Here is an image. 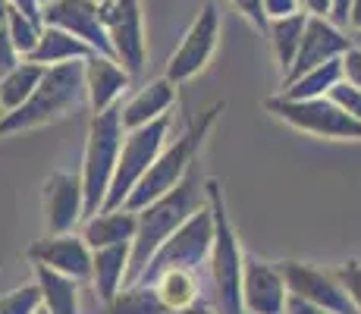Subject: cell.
<instances>
[{
    "label": "cell",
    "mask_w": 361,
    "mask_h": 314,
    "mask_svg": "<svg viewBox=\"0 0 361 314\" xmlns=\"http://www.w3.org/2000/svg\"><path fill=\"white\" fill-rule=\"evenodd\" d=\"M44 220L51 236L73 233L85 220V195L75 173H54L44 183Z\"/></svg>",
    "instance_id": "obj_15"
},
{
    "label": "cell",
    "mask_w": 361,
    "mask_h": 314,
    "mask_svg": "<svg viewBox=\"0 0 361 314\" xmlns=\"http://www.w3.org/2000/svg\"><path fill=\"white\" fill-rule=\"evenodd\" d=\"M35 283L41 289V305L47 314H79V280L35 264Z\"/></svg>",
    "instance_id": "obj_22"
},
{
    "label": "cell",
    "mask_w": 361,
    "mask_h": 314,
    "mask_svg": "<svg viewBox=\"0 0 361 314\" xmlns=\"http://www.w3.org/2000/svg\"><path fill=\"white\" fill-rule=\"evenodd\" d=\"M138 229V214L126 211V207H116V211H98L94 217L85 220L82 229V239L88 248H110V246H132Z\"/></svg>",
    "instance_id": "obj_19"
},
{
    "label": "cell",
    "mask_w": 361,
    "mask_h": 314,
    "mask_svg": "<svg viewBox=\"0 0 361 314\" xmlns=\"http://www.w3.org/2000/svg\"><path fill=\"white\" fill-rule=\"evenodd\" d=\"M16 60H19V57L13 54L10 35H6V0H0V76H4Z\"/></svg>",
    "instance_id": "obj_33"
},
{
    "label": "cell",
    "mask_w": 361,
    "mask_h": 314,
    "mask_svg": "<svg viewBox=\"0 0 361 314\" xmlns=\"http://www.w3.org/2000/svg\"><path fill=\"white\" fill-rule=\"evenodd\" d=\"M349 47H352V38L339 29V25H333L330 19L308 16L305 32H302V41H298V51H295L293 66L283 73V85L295 82L298 76H305L308 69L321 66V63L339 60L345 51H349Z\"/></svg>",
    "instance_id": "obj_13"
},
{
    "label": "cell",
    "mask_w": 361,
    "mask_h": 314,
    "mask_svg": "<svg viewBox=\"0 0 361 314\" xmlns=\"http://www.w3.org/2000/svg\"><path fill=\"white\" fill-rule=\"evenodd\" d=\"M88 57H92V47H85L79 38H73V35L63 29H54V25H41L38 44H35L32 54L23 60H32L47 69V66H60V63L88 60Z\"/></svg>",
    "instance_id": "obj_21"
},
{
    "label": "cell",
    "mask_w": 361,
    "mask_h": 314,
    "mask_svg": "<svg viewBox=\"0 0 361 314\" xmlns=\"http://www.w3.org/2000/svg\"><path fill=\"white\" fill-rule=\"evenodd\" d=\"M298 6H302V13L317 16V19H330V13H333V0H298Z\"/></svg>",
    "instance_id": "obj_36"
},
{
    "label": "cell",
    "mask_w": 361,
    "mask_h": 314,
    "mask_svg": "<svg viewBox=\"0 0 361 314\" xmlns=\"http://www.w3.org/2000/svg\"><path fill=\"white\" fill-rule=\"evenodd\" d=\"M289 289L276 264L245 255L242 264V311L245 314H286Z\"/></svg>",
    "instance_id": "obj_14"
},
{
    "label": "cell",
    "mask_w": 361,
    "mask_h": 314,
    "mask_svg": "<svg viewBox=\"0 0 361 314\" xmlns=\"http://www.w3.org/2000/svg\"><path fill=\"white\" fill-rule=\"evenodd\" d=\"M201 207H207V179L201 176L198 160H195V164L189 167V173H185L170 192L138 211V229H135V239H132V251H129L126 286L135 283L138 277L145 274V267L151 264L154 251L161 248L192 214H198Z\"/></svg>",
    "instance_id": "obj_1"
},
{
    "label": "cell",
    "mask_w": 361,
    "mask_h": 314,
    "mask_svg": "<svg viewBox=\"0 0 361 314\" xmlns=\"http://www.w3.org/2000/svg\"><path fill=\"white\" fill-rule=\"evenodd\" d=\"M207 207L214 217L211 242V280H214V311L217 314H245L242 311V264L245 255L239 248L235 229L224 205V188L217 179H207Z\"/></svg>",
    "instance_id": "obj_4"
},
{
    "label": "cell",
    "mask_w": 361,
    "mask_h": 314,
    "mask_svg": "<svg viewBox=\"0 0 361 314\" xmlns=\"http://www.w3.org/2000/svg\"><path fill=\"white\" fill-rule=\"evenodd\" d=\"M349 4L352 0H333V13H330V23L345 29V13H349Z\"/></svg>",
    "instance_id": "obj_39"
},
{
    "label": "cell",
    "mask_w": 361,
    "mask_h": 314,
    "mask_svg": "<svg viewBox=\"0 0 361 314\" xmlns=\"http://www.w3.org/2000/svg\"><path fill=\"white\" fill-rule=\"evenodd\" d=\"M305 23H308V13H293V16H283V19H270L267 23V38H270V51L276 57V66L286 73L295 60L298 51V41H302Z\"/></svg>",
    "instance_id": "obj_26"
},
{
    "label": "cell",
    "mask_w": 361,
    "mask_h": 314,
    "mask_svg": "<svg viewBox=\"0 0 361 314\" xmlns=\"http://www.w3.org/2000/svg\"><path fill=\"white\" fill-rule=\"evenodd\" d=\"M352 44H358V47H361V35H352Z\"/></svg>",
    "instance_id": "obj_41"
},
{
    "label": "cell",
    "mask_w": 361,
    "mask_h": 314,
    "mask_svg": "<svg viewBox=\"0 0 361 314\" xmlns=\"http://www.w3.org/2000/svg\"><path fill=\"white\" fill-rule=\"evenodd\" d=\"M6 35H10V44H13V54L19 60L29 57L32 47L38 44V35H41V23H32L29 16H23L19 10H13L6 4Z\"/></svg>",
    "instance_id": "obj_28"
},
{
    "label": "cell",
    "mask_w": 361,
    "mask_h": 314,
    "mask_svg": "<svg viewBox=\"0 0 361 314\" xmlns=\"http://www.w3.org/2000/svg\"><path fill=\"white\" fill-rule=\"evenodd\" d=\"M220 110H224V104H214V107H207L204 114H198V120L192 123L170 148H164L161 155H157V160L148 167V173L138 179V186L132 188L129 198L123 201L126 211L138 214L142 207H148L151 201H157L161 195L170 192V188L189 173V167L198 160V151H201V145H204L207 132H211V126L217 120Z\"/></svg>",
    "instance_id": "obj_3"
},
{
    "label": "cell",
    "mask_w": 361,
    "mask_h": 314,
    "mask_svg": "<svg viewBox=\"0 0 361 314\" xmlns=\"http://www.w3.org/2000/svg\"><path fill=\"white\" fill-rule=\"evenodd\" d=\"M333 274L339 277V283L345 286V292H349V298H352V302H355V311L361 314V261L345 264V267L333 270Z\"/></svg>",
    "instance_id": "obj_31"
},
{
    "label": "cell",
    "mask_w": 361,
    "mask_h": 314,
    "mask_svg": "<svg viewBox=\"0 0 361 314\" xmlns=\"http://www.w3.org/2000/svg\"><path fill=\"white\" fill-rule=\"evenodd\" d=\"M110 314H166L151 283H129L107 302Z\"/></svg>",
    "instance_id": "obj_27"
},
{
    "label": "cell",
    "mask_w": 361,
    "mask_h": 314,
    "mask_svg": "<svg viewBox=\"0 0 361 314\" xmlns=\"http://www.w3.org/2000/svg\"><path fill=\"white\" fill-rule=\"evenodd\" d=\"M345 25L352 29V35H361V0H352L349 13H345Z\"/></svg>",
    "instance_id": "obj_38"
},
{
    "label": "cell",
    "mask_w": 361,
    "mask_h": 314,
    "mask_svg": "<svg viewBox=\"0 0 361 314\" xmlns=\"http://www.w3.org/2000/svg\"><path fill=\"white\" fill-rule=\"evenodd\" d=\"M82 69H85V60L47 66L29 101H25L23 107H16L13 114L0 116V138L13 135V132H29V129H38V126L57 123V120H63L66 114L79 110L82 104H88L85 73H82Z\"/></svg>",
    "instance_id": "obj_2"
},
{
    "label": "cell",
    "mask_w": 361,
    "mask_h": 314,
    "mask_svg": "<svg viewBox=\"0 0 361 314\" xmlns=\"http://www.w3.org/2000/svg\"><path fill=\"white\" fill-rule=\"evenodd\" d=\"M154 286L157 298L164 302L166 311H176V308H185V305L198 302V274L195 270H179V267H170V270H161V274L151 280Z\"/></svg>",
    "instance_id": "obj_25"
},
{
    "label": "cell",
    "mask_w": 361,
    "mask_h": 314,
    "mask_svg": "<svg viewBox=\"0 0 361 314\" xmlns=\"http://www.w3.org/2000/svg\"><path fill=\"white\" fill-rule=\"evenodd\" d=\"M264 110L276 116V120L289 123L298 132H308L317 138H352L361 142V123L352 120L339 104H333L330 97H311V101H289V97L276 95L264 101Z\"/></svg>",
    "instance_id": "obj_7"
},
{
    "label": "cell",
    "mask_w": 361,
    "mask_h": 314,
    "mask_svg": "<svg viewBox=\"0 0 361 314\" xmlns=\"http://www.w3.org/2000/svg\"><path fill=\"white\" fill-rule=\"evenodd\" d=\"M343 82V60H327L321 66L308 69L305 76H298L295 82L283 85V97L289 101H311V97H327L330 88H336Z\"/></svg>",
    "instance_id": "obj_24"
},
{
    "label": "cell",
    "mask_w": 361,
    "mask_h": 314,
    "mask_svg": "<svg viewBox=\"0 0 361 314\" xmlns=\"http://www.w3.org/2000/svg\"><path fill=\"white\" fill-rule=\"evenodd\" d=\"M166 314H217V311H214V308H211V305H207V302H201V298H198V302L185 305V308H176V311H166Z\"/></svg>",
    "instance_id": "obj_40"
},
{
    "label": "cell",
    "mask_w": 361,
    "mask_h": 314,
    "mask_svg": "<svg viewBox=\"0 0 361 314\" xmlns=\"http://www.w3.org/2000/svg\"><path fill=\"white\" fill-rule=\"evenodd\" d=\"M94 4H98V6H107V4H114V0H94Z\"/></svg>",
    "instance_id": "obj_42"
},
{
    "label": "cell",
    "mask_w": 361,
    "mask_h": 314,
    "mask_svg": "<svg viewBox=\"0 0 361 314\" xmlns=\"http://www.w3.org/2000/svg\"><path fill=\"white\" fill-rule=\"evenodd\" d=\"M41 25L63 29L73 38H79L85 47H92V54L114 57L107 29H104V13L94 0H51V4L41 6Z\"/></svg>",
    "instance_id": "obj_12"
},
{
    "label": "cell",
    "mask_w": 361,
    "mask_h": 314,
    "mask_svg": "<svg viewBox=\"0 0 361 314\" xmlns=\"http://www.w3.org/2000/svg\"><path fill=\"white\" fill-rule=\"evenodd\" d=\"M276 267H280L289 296L305 298V302L333 314H358L355 302L349 298L345 286L339 283V277L333 270L311 267V264H302V261H280Z\"/></svg>",
    "instance_id": "obj_11"
},
{
    "label": "cell",
    "mask_w": 361,
    "mask_h": 314,
    "mask_svg": "<svg viewBox=\"0 0 361 314\" xmlns=\"http://www.w3.org/2000/svg\"><path fill=\"white\" fill-rule=\"evenodd\" d=\"M211 242H214V217L211 207H201L198 214H192L161 248L154 251L151 264L145 267V274L135 283H151L161 270L179 267V270H198V264L211 255Z\"/></svg>",
    "instance_id": "obj_8"
},
{
    "label": "cell",
    "mask_w": 361,
    "mask_h": 314,
    "mask_svg": "<svg viewBox=\"0 0 361 314\" xmlns=\"http://www.w3.org/2000/svg\"><path fill=\"white\" fill-rule=\"evenodd\" d=\"M123 120H120V104L104 114H94L88 123V142H85V157H82V195H85V220L104 207L110 179L116 170V157H120L123 145Z\"/></svg>",
    "instance_id": "obj_5"
},
{
    "label": "cell",
    "mask_w": 361,
    "mask_h": 314,
    "mask_svg": "<svg viewBox=\"0 0 361 314\" xmlns=\"http://www.w3.org/2000/svg\"><path fill=\"white\" fill-rule=\"evenodd\" d=\"M264 6V19H283V16H293V13H298L302 6H298V0H261Z\"/></svg>",
    "instance_id": "obj_35"
},
{
    "label": "cell",
    "mask_w": 361,
    "mask_h": 314,
    "mask_svg": "<svg viewBox=\"0 0 361 314\" xmlns=\"http://www.w3.org/2000/svg\"><path fill=\"white\" fill-rule=\"evenodd\" d=\"M233 6L248 19V23L255 25V29L267 32V19H264V6H261V0H233Z\"/></svg>",
    "instance_id": "obj_34"
},
{
    "label": "cell",
    "mask_w": 361,
    "mask_h": 314,
    "mask_svg": "<svg viewBox=\"0 0 361 314\" xmlns=\"http://www.w3.org/2000/svg\"><path fill=\"white\" fill-rule=\"evenodd\" d=\"M176 104V85L170 79H154L148 85H142L126 104H120V120L123 129H138V126H148L154 120L166 116V110Z\"/></svg>",
    "instance_id": "obj_18"
},
{
    "label": "cell",
    "mask_w": 361,
    "mask_h": 314,
    "mask_svg": "<svg viewBox=\"0 0 361 314\" xmlns=\"http://www.w3.org/2000/svg\"><path fill=\"white\" fill-rule=\"evenodd\" d=\"M82 73H85V97L92 114H104V110L116 107L120 95L129 88V79H132L114 57H101V54H92L85 60Z\"/></svg>",
    "instance_id": "obj_17"
},
{
    "label": "cell",
    "mask_w": 361,
    "mask_h": 314,
    "mask_svg": "<svg viewBox=\"0 0 361 314\" xmlns=\"http://www.w3.org/2000/svg\"><path fill=\"white\" fill-rule=\"evenodd\" d=\"M217 38H220V10L211 0V4L201 6V13L192 19L189 32L183 35L179 47L170 54L164 79H170L173 85H183L192 76H198L211 63L214 51H217Z\"/></svg>",
    "instance_id": "obj_10"
},
{
    "label": "cell",
    "mask_w": 361,
    "mask_h": 314,
    "mask_svg": "<svg viewBox=\"0 0 361 314\" xmlns=\"http://www.w3.org/2000/svg\"><path fill=\"white\" fill-rule=\"evenodd\" d=\"M38 4H41V6H44V4H51V0H38Z\"/></svg>",
    "instance_id": "obj_43"
},
{
    "label": "cell",
    "mask_w": 361,
    "mask_h": 314,
    "mask_svg": "<svg viewBox=\"0 0 361 314\" xmlns=\"http://www.w3.org/2000/svg\"><path fill=\"white\" fill-rule=\"evenodd\" d=\"M41 76H44V66H38V63H32V60L13 63V66L0 76V116L23 107L32 97L35 88H38Z\"/></svg>",
    "instance_id": "obj_23"
},
{
    "label": "cell",
    "mask_w": 361,
    "mask_h": 314,
    "mask_svg": "<svg viewBox=\"0 0 361 314\" xmlns=\"http://www.w3.org/2000/svg\"><path fill=\"white\" fill-rule=\"evenodd\" d=\"M104 29H107L110 54L129 76L142 73L148 60V38H145V13L142 0H114L101 6Z\"/></svg>",
    "instance_id": "obj_9"
},
{
    "label": "cell",
    "mask_w": 361,
    "mask_h": 314,
    "mask_svg": "<svg viewBox=\"0 0 361 314\" xmlns=\"http://www.w3.org/2000/svg\"><path fill=\"white\" fill-rule=\"evenodd\" d=\"M330 101L339 104V107L345 110V114L352 116V120L361 123V88H352L349 82H339L336 88H330Z\"/></svg>",
    "instance_id": "obj_30"
},
{
    "label": "cell",
    "mask_w": 361,
    "mask_h": 314,
    "mask_svg": "<svg viewBox=\"0 0 361 314\" xmlns=\"http://www.w3.org/2000/svg\"><path fill=\"white\" fill-rule=\"evenodd\" d=\"M286 314H333V311H324V308H317V305L305 302V298L289 296L286 298Z\"/></svg>",
    "instance_id": "obj_37"
},
{
    "label": "cell",
    "mask_w": 361,
    "mask_h": 314,
    "mask_svg": "<svg viewBox=\"0 0 361 314\" xmlns=\"http://www.w3.org/2000/svg\"><path fill=\"white\" fill-rule=\"evenodd\" d=\"M339 60H343V82H349L352 88H361V47L352 44Z\"/></svg>",
    "instance_id": "obj_32"
},
{
    "label": "cell",
    "mask_w": 361,
    "mask_h": 314,
    "mask_svg": "<svg viewBox=\"0 0 361 314\" xmlns=\"http://www.w3.org/2000/svg\"><path fill=\"white\" fill-rule=\"evenodd\" d=\"M129 251L132 246H110V248H94L92 251V283L98 289V296L104 302L116 296L126 286L129 274Z\"/></svg>",
    "instance_id": "obj_20"
},
{
    "label": "cell",
    "mask_w": 361,
    "mask_h": 314,
    "mask_svg": "<svg viewBox=\"0 0 361 314\" xmlns=\"http://www.w3.org/2000/svg\"><path fill=\"white\" fill-rule=\"evenodd\" d=\"M29 258L32 264H44V267L73 277V280H92V248L75 233L47 236V239L35 242L29 248Z\"/></svg>",
    "instance_id": "obj_16"
},
{
    "label": "cell",
    "mask_w": 361,
    "mask_h": 314,
    "mask_svg": "<svg viewBox=\"0 0 361 314\" xmlns=\"http://www.w3.org/2000/svg\"><path fill=\"white\" fill-rule=\"evenodd\" d=\"M41 308V289L38 283L19 286V289L0 296V314H35Z\"/></svg>",
    "instance_id": "obj_29"
},
{
    "label": "cell",
    "mask_w": 361,
    "mask_h": 314,
    "mask_svg": "<svg viewBox=\"0 0 361 314\" xmlns=\"http://www.w3.org/2000/svg\"><path fill=\"white\" fill-rule=\"evenodd\" d=\"M166 132H170V114L148 123V126H138V129L126 132L101 211H116V207H123V201H126L129 192L138 186V179L148 173V167L154 164L157 155L166 148Z\"/></svg>",
    "instance_id": "obj_6"
}]
</instances>
